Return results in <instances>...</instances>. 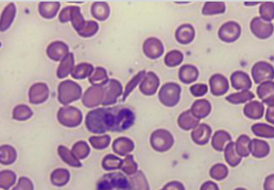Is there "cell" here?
I'll list each match as a JSON object with an SVG mask.
<instances>
[{
    "label": "cell",
    "instance_id": "obj_1",
    "mask_svg": "<svg viewBox=\"0 0 274 190\" xmlns=\"http://www.w3.org/2000/svg\"><path fill=\"white\" fill-rule=\"evenodd\" d=\"M135 116L132 110L122 106L106 108L105 111V126L107 131L123 132L133 125Z\"/></svg>",
    "mask_w": 274,
    "mask_h": 190
},
{
    "label": "cell",
    "instance_id": "obj_2",
    "mask_svg": "<svg viewBox=\"0 0 274 190\" xmlns=\"http://www.w3.org/2000/svg\"><path fill=\"white\" fill-rule=\"evenodd\" d=\"M82 96V88L73 81H62L58 87V101L64 106L78 101Z\"/></svg>",
    "mask_w": 274,
    "mask_h": 190
},
{
    "label": "cell",
    "instance_id": "obj_3",
    "mask_svg": "<svg viewBox=\"0 0 274 190\" xmlns=\"http://www.w3.org/2000/svg\"><path fill=\"white\" fill-rule=\"evenodd\" d=\"M98 190H129V184L125 176L119 173L104 175L98 183Z\"/></svg>",
    "mask_w": 274,
    "mask_h": 190
},
{
    "label": "cell",
    "instance_id": "obj_4",
    "mask_svg": "<svg viewBox=\"0 0 274 190\" xmlns=\"http://www.w3.org/2000/svg\"><path fill=\"white\" fill-rule=\"evenodd\" d=\"M57 119L64 126L74 128L82 122L83 114L81 110L75 107L64 106L58 110Z\"/></svg>",
    "mask_w": 274,
    "mask_h": 190
},
{
    "label": "cell",
    "instance_id": "obj_5",
    "mask_svg": "<svg viewBox=\"0 0 274 190\" xmlns=\"http://www.w3.org/2000/svg\"><path fill=\"white\" fill-rule=\"evenodd\" d=\"M181 88L175 83H167L160 90L159 100L163 105L174 107L179 102L181 98Z\"/></svg>",
    "mask_w": 274,
    "mask_h": 190
},
{
    "label": "cell",
    "instance_id": "obj_6",
    "mask_svg": "<svg viewBox=\"0 0 274 190\" xmlns=\"http://www.w3.org/2000/svg\"><path fill=\"white\" fill-rule=\"evenodd\" d=\"M105 108H99L90 111L86 116L85 124L89 132L101 134L107 132L104 124Z\"/></svg>",
    "mask_w": 274,
    "mask_h": 190
},
{
    "label": "cell",
    "instance_id": "obj_7",
    "mask_svg": "<svg viewBox=\"0 0 274 190\" xmlns=\"http://www.w3.org/2000/svg\"><path fill=\"white\" fill-rule=\"evenodd\" d=\"M252 79L257 84L272 81L274 79V68L266 61H259L254 64L252 68Z\"/></svg>",
    "mask_w": 274,
    "mask_h": 190
},
{
    "label": "cell",
    "instance_id": "obj_8",
    "mask_svg": "<svg viewBox=\"0 0 274 190\" xmlns=\"http://www.w3.org/2000/svg\"><path fill=\"white\" fill-rule=\"evenodd\" d=\"M104 99L102 105L108 106L112 105L117 102V99L122 95V84L115 79L108 80V82L104 85Z\"/></svg>",
    "mask_w": 274,
    "mask_h": 190
},
{
    "label": "cell",
    "instance_id": "obj_9",
    "mask_svg": "<svg viewBox=\"0 0 274 190\" xmlns=\"http://www.w3.org/2000/svg\"><path fill=\"white\" fill-rule=\"evenodd\" d=\"M151 144L156 151L165 152L173 145V137L167 130H156L152 134Z\"/></svg>",
    "mask_w": 274,
    "mask_h": 190
},
{
    "label": "cell",
    "instance_id": "obj_10",
    "mask_svg": "<svg viewBox=\"0 0 274 190\" xmlns=\"http://www.w3.org/2000/svg\"><path fill=\"white\" fill-rule=\"evenodd\" d=\"M250 29L255 36L261 40H266L273 33V24L263 21L261 17L254 18L250 23Z\"/></svg>",
    "mask_w": 274,
    "mask_h": 190
},
{
    "label": "cell",
    "instance_id": "obj_11",
    "mask_svg": "<svg viewBox=\"0 0 274 190\" xmlns=\"http://www.w3.org/2000/svg\"><path fill=\"white\" fill-rule=\"evenodd\" d=\"M241 33V26L233 21L225 23L218 31L219 38L225 43H233L238 41Z\"/></svg>",
    "mask_w": 274,
    "mask_h": 190
},
{
    "label": "cell",
    "instance_id": "obj_12",
    "mask_svg": "<svg viewBox=\"0 0 274 190\" xmlns=\"http://www.w3.org/2000/svg\"><path fill=\"white\" fill-rule=\"evenodd\" d=\"M104 99V88L103 86H91L83 97V104L87 108H94L102 104Z\"/></svg>",
    "mask_w": 274,
    "mask_h": 190
},
{
    "label": "cell",
    "instance_id": "obj_13",
    "mask_svg": "<svg viewBox=\"0 0 274 190\" xmlns=\"http://www.w3.org/2000/svg\"><path fill=\"white\" fill-rule=\"evenodd\" d=\"M49 93V88L45 83H35L30 88L28 92L30 104L36 105L43 104L48 99Z\"/></svg>",
    "mask_w": 274,
    "mask_h": 190
},
{
    "label": "cell",
    "instance_id": "obj_14",
    "mask_svg": "<svg viewBox=\"0 0 274 190\" xmlns=\"http://www.w3.org/2000/svg\"><path fill=\"white\" fill-rule=\"evenodd\" d=\"M164 45L161 41L154 37L148 38L143 45L144 53L152 60L160 58L164 53Z\"/></svg>",
    "mask_w": 274,
    "mask_h": 190
},
{
    "label": "cell",
    "instance_id": "obj_15",
    "mask_svg": "<svg viewBox=\"0 0 274 190\" xmlns=\"http://www.w3.org/2000/svg\"><path fill=\"white\" fill-rule=\"evenodd\" d=\"M69 53L68 46L62 41H54L47 48L48 58L53 61H61Z\"/></svg>",
    "mask_w": 274,
    "mask_h": 190
},
{
    "label": "cell",
    "instance_id": "obj_16",
    "mask_svg": "<svg viewBox=\"0 0 274 190\" xmlns=\"http://www.w3.org/2000/svg\"><path fill=\"white\" fill-rule=\"evenodd\" d=\"M160 85V80L158 75L152 71L147 72L145 78L143 79L140 85V90L143 94L152 96L158 91Z\"/></svg>",
    "mask_w": 274,
    "mask_h": 190
},
{
    "label": "cell",
    "instance_id": "obj_17",
    "mask_svg": "<svg viewBox=\"0 0 274 190\" xmlns=\"http://www.w3.org/2000/svg\"><path fill=\"white\" fill-rule=\"evenodd\" d=\"M17 8L14 3H10L6 6L0 16V31H8L16 16Z\"/></svg>",
    "mask_w": 274,
    "mask_h": 190
},
{
    "label": "cell",
    "instance_id": "obj_18",
    "mask_svg": "<svg viewBox=\"0 0 274 190\" xmlns=\"http://www.w3.org/2000/svg\"><path fill=\"white\" fill-rule=\"evenodd\" d=\"M257 94L264 104L269 107H274V82L268 81L259 84Z\"/></svg>",
    "mask_w": 274,
    "mask_h": 190
},
{
    "label": "cell",
    "instance_id": "obj_19",
    "mask_svg": "<svg viewBox=\"0 0 274 190\" xmlns=\"http://www.w3.org/2000/svg\"><path fill=\"white\" fill-rule=\"evenodd\" d=\"M209 85L212 95L217 97L226 93L229 88L228 80L221 74L212 75L209 80Z\"/></svg>",
    "mask_w": 274,
    "mask_h": 190
},
{
    "label": "cell",
    "instance_id": "obj_20",
    "mask_svg": "<svg viewBox=\"0 0 274 190\" xmlns=\"http://www.w3.org/2000/svg\"><path fill=\"white\" fill-rule=\"evenodd\" d=\"M231 84L232 88L241 91H249L252 88V81L248 74L245 71H235L231 75Z\"/></svg>",
    "mask_w": 274,
    "mask_h": 190
},
{
    "label": "cell",
    "instance_id": "obj_21",
    "mask_svg": "<svg viewBox=\"0 0 274 190\" xmlns=\"http://www.w3.org/2000/svg\"><path fill=\"white\" fill-rule=\"evenodd\" d=\"M211 134H212V129L208 124H198L192 131V140L198 145H205L210 139Z\"/></svg>",
    "mask_w": 274,
    "mask_h": 190
},
{
    "label": "cell",
    "instance_id": "obj_22",
    "mask_svg": "<svg viewBox=\"0 0 274 190\" xmlns=\"http://www.w3.org/2000/svg\"><path fill=\"white\" fill-rule=\"evenodd\" d=\"M243 112L249 119L259 120L263 117L265 107L264 104L259 101H249L244 107Z\"/></svg>",
    "mask_w": 274,
    "mask_h": 190
},
{
    "label": "cell",
    "instance_id": "obj_23",
    "mask_svg": "<svg viewBox=\"0 0 274 190\" xmlns=\"http://www.w3.org/2000/svg\"><path fill=\"white\" fill-rule=\"evenodd\" d=\"M195 38V30L190 24H184L175 31V39L181 44H190Z\"/></svg>",
    "mask_w": 274,
    "mask_h": 190
},
{
    "label": "cell",
    "instance_id": "obj_24",
    "mask_svg": "<svg viewBox=\"0 0 274 190\" xmlns=\"http://www.w3.org/2000/svg\"><path fill=\"white\" fill-rule=\"evenodd\" d=\"M212 110V106L209 101L205 99L198 100L192 104L191 112L198 119H204L208 117Z\"/></svg>",
    "mask_w": 274,
    "mask_h": 190
},
{
    "label": "cell",
    "instance_id": "obj_25",
    "mask_svg": "<svg viewBox=\"0 0 274 190\" xmlns=\"http://www.w3.org/2000/svg\"><path fill=\"white\" fill-rule=\"evenodd\" d=\"M250 154L256 158H264L269 155L270 148L268 143L260 139L251 140L250 146H249Z\"/></svg>",
    "mask_w": 274,
    "mask_h": 190
},
{
    "label": "cell",
    "instance_id": "obj_26",
    "mask_svg": "<svg viewBox=\"0 0 274 190\" xmlns=\"http://www.w3.org/2000/svg\"><path fill=\"white\" fill-rule=\"evenodd\" d=\"M60 8L58 2H41L38 4V13L43 18L51 20L56 16Z\"/></svg>",
    "mask_w": 274,
    "mask_h": 190
},
{
    "label": "cell",
    "instance_id": "obj_27",
    "mask_svg": "<svg viewBox=\"0 0 274 190\" xmlns=\"http://www.w3.org/2000/svg\"><path fill=\"white\" fill-rule=\"evenodd\" d=\"M199 71L193 65L186 64L181 67L179 70V78L181 82L191 84L198 80Z\"/></svg>",
    "mask_w": 274,
    "mask_h": 190
},
{
    "label": "cell",
    "instance_id": "obj_28",
    "mask_svg": "<svg viewBox=\"0 0 274 190\" xmlns=\"http://www.w3.org/2000/svg\"><path fill=\"white\" fill-rule=\"evenodd\" d=\"M74 64H75L74 55L70 52L65 58L61 61V64L57 69V77L58 79H64L68 77L75 68Z\"/></svg>",
    "mask_w": 274,
    "mask_h": 190
},
{
    "label": "cell",
    "instance_id": "obj_29",
    "mask_svg": "<svg viewBox=\"0 0 274 190\" xmlns=\"http://www.w3.org/2000/svg\"><path fill=\"white\" fill-rule=\"evenodd\" d=\"M232 142L230 134L224 130H219L215 132L212 137V145L218 151H223L228 143Z\"/></svg>",
    "mask_w": 274,
    "mask_h": 190
},
{
    "label": "cell",
    "instance_id": "obj_30",
    "mask_svg": "<svg viewBox=\"0 0 274 190\" xmlns=\"http://www.w3.org/2000/svg\"><path fill=\"white\" fill-rule=\"evenodd\" d=\"M199 123L200 120L192 113L190 110L183 112L178 118V124L182 129L190 130L195 128Z\"/></svg>",
    "mask_w": 274,
    "mask_h": 190
},
{
    "label": "cell",
    "instance_id": "obj_31",
    "mask_svg": "<svg viewBox=\"0 0 274 190\" xmlns=\"http://www.w3.org/2000/svg\"><path fill=\"white\" fill-rule=\"evenodd\" d=\"M114 152L121 156H125L128 153L132 152L134 148V144L132 141L127 137H121L115 140L113 143Z\"/></svg>",
    "mask_w": 274,
    "mask_h": 190
},
{
    "label": "cell",
    "instance_id": "obj_32",
    "mask_svg": "<svg viewBox=\"0 0 274 190\" xmlns=\"http://www.w3.org/2000/svg\"><path fill=\"white\" fill-rule=\"evenodd\" d=\"M91 14L97 21H106L110 15L109 6L107 3L95 2L91 5Z\"/></svg>",
    "mask_w": 274,
    "mask_h": 190
},
{
    "label": "cell",
    "instance_id": "obj_33",
    "mask_svg": "<svg viewBox=\"0 0 274 190\" xmlns=\"http://www.w3.org/2000/svg\"><path fill=\"white\" fill-rule=\"evenodd\" d=\"M108 77L106 70L102 67L94 68V71L89 77V82L92 86H103L108 82Z\"/></svg>",
    "mask_w": 274,
    "mask_h": 190
},
{
    "label": "cell",
    "instance_id": "obj_34",
    "mask_svg": "<svg viewBox=\"0 0 274 190\" xmlns=\"http://www.w3.org/2000/svg\"><path fill=\"white\" fill-rule=\"evenodd\" d=\"M94 71V67L88 63H81L77 64L71 72V77L75 80H84L88 77Z\"/></svg>",
    "mask_w": 274,
    "mask_h": 190
},
{
    "label": "cell",
    "instance_id": "obj_35",
    "mask_svg": "<svg viewBox=\"0 0 274 190\" xmlns=\"http://www.w3.org/2000/svg\"><path fill=\"white\" fill-rule=\"evenodd\" d=\"M225 161L231 167H236L241 163L242 157H240L235 149V143H228L225 148Z\"/></svg>",
    "mask_w": 274,
    "mask_h": 190
},
{
    "label": "cell",
    "instance_id": "obj_36",
    "mask_svg": "<svg viewBox=\"0 0 274 190\" xmlns=\"http://www.w3.org/2000/svg\"><path fill=\"white\" fill-rule=\"evenodd\" d=\"M250 142V138L245 134L238 137L235 143V149L240 157H247L250 154V150H249Z\"/></svg>",
    "mask_w": 274,
    "mask_h": 190
},
{
    "label": "cell",
    "instance_id": "obj_37",
    "mask_svg": "<svg viewBox=\"0 0 274 190\" xmlns=\"http://www.w3.org/2000/svg\"><path fill=\"white\" fill-rule=\"evenodd\" d=\"M70 21L74 29L79 32L84 28L86 21H84V17L81 12V8L76 6H71V15H70Z\"/></svg>",
    "mask_w": 274,
    "mask_h": 190
},
{
    "label": "cell",
    "instance_id": "obj_38",
    "mask_svg": "<svg viewBox=\"0 0 274 190\" xmlns=\"http://www.w3.org/2000/svg\"><path fill=\"white\" fill-rule=\"evenodd\" d=\"M252 132L256 137L269 138V139L274 138V127L269 124L262 123L253 124L252 126Z\"/></svg>",
    "mask_w": 274,
    "mask_h": 190
},
{
    "label": "cell",
    "instance_id": "obj_39",
    "mask_svg": "<svg viewBox=\"0 0 274 190\" xmlns=\"http://www.w3.org/2000/svg\"><path fill=\"white\" fill-rule=\"evenodd\" d=\"M17 154L15 148L10 145L0 147V163L3 165H11L16 160Z\"/></svg>",
    "mask_w": 274,
    "mask_h": 190
},
{
    "label": "cell",
    "instance_id": "obj_40",
    "mask_svg": "<svg viewBox=\"0 0 274 190\" xmlns=\"http://www.w3.org/2000/svg\"><path fill=\"white\" fill-rule=\"evenodd\" d=\"M255 95L249 90V91H241L236 93L230 94L225 99L230 104H241L252 101Z\"/></svg>",
    "mask_w": 274,
    "mask_h": 190
},
{
    "label": "cell",
    "instance_id": "obj_41",
    "mask_svg": "<svg viewBox=\"0 0 274 190\" xmlns=\"http://www.w3.org/2000/svg\"><path fill=\"white\" fill-rule=\"evenodd\" d=\"M33 116V111L28 105L19 104L14 108L12 118L15 121H24L29 120Z\"/></svg>",
    "mask_w": 274,
    "mask_h": 190
},
{
    "label": "cell",
    "instance_id": "obj_42",
    "mask_svg": "<svg viewBox=\"0 0 274 190\" xmlns=\"http://www.w3.org/2000/svg\"><path fill=\"white\" fill-rule=\"evenodd\" d=\"M225 11V4L223 2H207L204 5L202 13L205 15H218Z\"/></svg>",
    "mask_w": 274,
    "mask_h": 190
},
{
    "label": "cell",
    "instance_id": "obj_43",
    "mask_svg": "<svg viewBox=\"0 0 274 190\" xmlns=\"http://www.w3.org/2000/svg\"><path fill=\"white\" fill-rule=\"evenodd\" d=\"M145 75H146V71L145 70L140 71L128 83L126 87H125L124 95H123V101H126L127 97L132 93V91L136 88L137 85L143 81V79L145 78Z\"/></svg>",
    "mask_w": 274,
    "mask_h": 190
},
{
    "label": "cell",
    "instance_id": "obj_44",
    "mask_svg": "<svg viewBox=\"0 0 274 190\" xmlns=\"http://www.w3.org/2000/svg\"><path fill=\"white\" fill-rule=\"evenodd\" d=\"M58 155L61 156L63 161H65L68 165L73 167L81 166L79 160L77 159L76 157L72 154V152H70V150L66 147H58Z\"/></svg>",
    "mask_w": 274,
    "mask_h": 190
},
{
    "label": "cell",
    "instance_id": "obj_45",
    "mask_svg": "<svg viewBox=\"0 0 274 190\" xmlns=\"http://www.w3.org/2000/svg\"><path fill=\"white\" fill-rule=\"evenodd\" d=\"M184 55L182 52L178 50L171 51L165 55V63L167 66L173 68V67L178 66L182 63Z\"/></svg>",
    "mask_w": 274,
    "mask_h": 190
},
{
    "label": "cell",
    "instance_id": "obj_46",
    "mask_svg": "<svg viewBox=\"0 0 274 190\" xmlns=\"http://www.w3.org/2000/svg\"><path fill=\"white\" fill-rule=\"evenodd\" d=\"M260 15L263 21L271 22L274 20V3L265 2L261 4Z\"/></svg>",
    "mask_w": 274,
    "mask_h": 190
},
{
    "label": "cell",
    "instance_id": "obj_47",
    "mask_svg": "<svg viewBox=\"0 0 274 190\" xmlns=\"http://www.w3.org/2000/svg\"><path fill=\"white\" fill-rule=\"evenodd\" d=\"M69 173L64 168H58L51 174V181L55 185H63L68 183Z\"/></svg>",
    "mask_w": 274,
    "mask_h": 190
},
{
    "label": "cell",
    "instance_id": "obj_48",
    "mask_svg": "<svg viewBox=\"0 0 274 190\" xmlns=\"http://www.w3.org/2000/svg\"><path fill=\"white\" fill-rule=\"evenodd\" d=\"M99 30V24L95 21H86L83 29L78 32L81 36L84 38H89L93 36Z\"/></svg>",
    "mask_w": 274,
    "mask_h": 190
},
{
    "label": "cell",
    "instance_id": "obj_49",
    "mask_svg": "<svg viewBox=\"0 0 274 190\" xmlns=\"http://www.w3.org/2000/svg\"><path fill=\"white\" fill-rule=\"evenodd\" d=\"M90 148L86 142L80 141L77 142L72 148V154L77 159H84L89 154Z\"/></svg>",
    "mask_w": 274,
    "mask_h": 190
},
{
    "label": "cell",
    "instance_id": "obj_50",
    "mask_svg": "<svg viewBox=\"0 0 274 190\" xmlns=\"http://www.w3.org/2000/svg\"><path fill=\"white\" fill-rule=\"evenodd\" d=\"M122 164V160L114 155H108L106 157H104V161H103V167L106 170L121 168Z\"/></svg>",
    "mask_w": 274,
    "mask_h": 190
},
{
    "label": "cell",
    "instance_id": "obj_51",
    "mask_svg": "<svg viewBox=\"0 0 274 190\" xmlns=\"http://www.w3.org/2000/svg\"><path fill=\"white\" fill-rule=\"evenodd\" d=\"M228 174V168L223 164H218L211 168L210 175L213 179L221 181L225 179Z\"/></svg>",
    "mask_w": 274,
    "mask_h": 190
},
{
    "label": "cell",
    "instance_id": "obj_52",
    "mask_svg": "<svg viewBox=\"0 0 274 190\" xmlns=\"http://www.w3.org/2000/svg\"><path fill=\"white\" fill-rule=\"evenodd\" d=\"M16 179V175L11 171H2L0 173V186L4 187L8 189V187L13 185Z\"/></svg>",
    "mask_w": 274,
    "mask_h": 190
},
{
    "label": "cell",
    "instance_id": "obj_53",
    "mask_svg": "<svg viewBox=\"0 0 274 190\" xmlns=\"http://www.w3.org/2000/svg\"><path fill=\"white\" fill-rule=\"evenodd\" d=\"M110 137L108 135L102 136V137H90L89 141L91 145L97 149H103L107 148L109 145Z\"/></svg>",
    "mask_w": 274,
    "mask_h": 190
},
{
    "label": "cell",
    "instance_id": "obj_54",
    "mask_svg": "<svg viewBox=\"0 0 274 190\" xmlns=\"http://www.w3.org/2000/svg\"><path fill=\"white\" fill-rule=\"evenodd\" d=\"M137 165L133 161V157L132 156H128L125 158V161H123L122 170L125 174H135L136 172Z\"/></svg>",
    "mask_w": 274,
    "mask_h": 190
},
{
    "label": "cell",
    "instance_id": "obj_55",
    "mask_svg": "<svg viewBox=\"0 0 274 190\" xmlns=\"http://www.w3.org/2000/svg\"><path fill=\"white\" fill-rule=\"evenodd\" d=\"M191 93L195 97H201L208 92V86L205 84H197L190 88Z\"/></svg>",
    "mask_w": 274,
    "mask_h": 190
},
{
    "label": "cell",
    "instance_id": "obj_56",
    "mask_svg": "<svg viewBox=\"0 0 274 190\" xmlns=\"http://www.w3.org/2000/svg\"><path fill=\"white\" fill-rule=\"evenodd\" d=\"M71 6H68L66 8H64V9L61 11L60 16H58V20L61 23L64 24V23H68L70 21V15H71Z\"/></svg>",
    "mask_w": 274,
    "mask_h": 190
},
{
    "label": "cell",
    "instance_id": "obj_57",
    "mask_svg": "<svg viewBox=\"0 0 274 190\" xmlns=\"http://www.w3.org/2000/svg\"><path fill=\"white\" fill-rule=\"evenodd\" d=\"M264 190H274V174L268 176L265 178Z\"/></svg>",
    "mask_w": 274,
    "mask_h": 190
},
{
    "label": "cell",
    "instance_id": "obj_58",
    "mask_svg": "<svg viewBox=\"0 0 274 190\" xmlns=\"http://www.w3.org/2000/svg\"><path fill=\"white\" fill-rule=\"evenodd\" d=\"M266 121L269 124H274V107H269L266 111V115H265Z\"/></svg>",
    "mask_w": 274,
    "mask_h": 190
},
{
    "label": "cell",
    "instance_id": "obj_59",
    "mask_svg": "<svg viewBox=\"0 0 274 190\" xmlns=\"http://www.w3.org/2000/svg\"><path fill=\"white\" fill-rule=\"evenodd\" d=\"M202 190H219L218 189V185L215 183L212 182V181H208V182L204 184L202 186Z\"/></svg>",
    "mask_w": 274,
    "mask_h": 190
},
{
    "label": "cell",
    "instance_id": "obj_60",
    "mask_svg": "<svg viewBox=\"0 0 274 190\" xmlns=\"http://www.w3.org/2000/svg\"><path fill=\"white\" fill-rule=\"evenodd\" d=\"M235 190H246V189H245V188H237V189H235Z\"/></svg>",
    "mask_w": 274,
    "mask_h": 190
},
{
    "label": "cell",
    "instance_id": "obj_61",
    "mask_svg": "<svg viewBox=\"0 0 274 190\" xmlns=\"http://www.w3.org/2000/svg\"><path fill=\"white\" fill-rule=\"evenodd\" d=\"M2 47V43L0 42V48Z\"/></svg>",
    "mask_w": 274,
    "mask_h": 190
}]
</instances>
